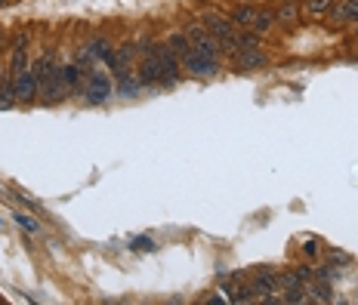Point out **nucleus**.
<instances>
[{
	"label": "nucleus",
	"instance_id": "f257e3e1",
	"mask_svg": "<svg viewBox=\"0 0 358 305\" xmlns=\"http://www.w3.org/2000/svg\"><path fill=\"white\" fill-rule=\"evenodd\" d=\"M31 68L37 71V77H41V96L47 102H59L69 96V87H65V77H62V65H59L53 50H43L31 62Z\"/></svg>",
	"mask_w": 358,
	"mask_h": 305
},
{
	"label": "nucleus",
	"instance_id": "f03ea898",
	"mask_svg": "<svg viewBox=\"0 0 358 305\" xmlns=\"http://www.w3.org/2000/svg\"><path fill=\"white\" fill-rule=\"evenodd\" d=\"M139 84L143 87H161V90H167V87H173L176 84V74H170L164 65L158 62V59H152V56H145L143 59V65H139Z\"/></svg>",
	"mask_w": 358,
	"mask_h": 305
},
{
	"label": "nucleus",
	"instance_id": "7ed1b4c3",
	"mask_svg": "<svg viewBox=\"0 0 358 305\" xmlns=\"http://www.w3.org/2000/svg\"><path fill=\"white\" fill-rule=\"evenodd\" d=\"M78 62L84 65L87 71H90V65H93V62H106L108 71H115L117 68V50L111 47L106 37H96V40H90L87 47H84V56H80Z\"/></svg>",
	"mask_w": 358,
	"mask_h": 305
},
{
	"label": "nucleus",
	"instance_id": "20e7f679",
	"mask_svg": "<svg viewBox=\"0 0 358 305\" xmlns=\"http://www.w3.org/2000/svg\"><path fill=\"white\" fill-rule=\"evenodd\" d=\"M204 28L216 37V43H220V50H226V53H235L238 50V31H235V22L232 19H222V16H204Z\"/></svg>",
	"mask_w": 358,
	"mask_h": 305
},
{
	"label": "nucleus",
	"instance_id": "39448f33",
	"mask_svg": "<svg viewBox=\"0 0 358 305\" xmlns=\"http://www.w3.org/2000/svg\"><path fill=\"white\" fill-rule=\"evenodd\" d=\"M84 80H87L84 96H87V102H93V105H99V102H106V99H111V96H115V84H111L108 74L90 71Z\"/></svg>",
	"mask_w": 358,
	"mask_h": 305
},
{
	"label": "nucleus",
	"instance_id": "423d86ee",
	"mask_svg": "<svg viewBox=\"0 0 358 305\" xmlns=\"http://www.w3.org/2000/svg\"><path fill=\"white\" fill-rule=\"evenodd\" d=\"M250 287H253V299H259V302H278V296H272L275 290H278V274H272L268 269H259L257 274H253Z\"/></svg>",
	"mask_w": 358,
	"mask_h": 305
},
{
	"label": "nucleus",
	"instance_id": "0eeeda50",
	"mask_svg": "<svg viewBox=\"0 0 358 305\" xmlns=\"http://www.w3.org/2000/svg\"><path fill=\"white\" fill-rule=\"evenodd\" d=\"M13 84H16V102H31L41 96V77H37V71L28 65L22 74L13 77Z\"/></svg>",
	"mask_w": 358,
	"mask_h": 305
},
{
	"label": "nucleus",
	"instance_id": "6e6552de",
	"mask_svg": "<svg viewBox=\"0 0 358 305\" xmlns=\"http://www.w3.org/2000/svg\"><path fill=\"white\" fill-rule=\"evenodd\" d=\"M182 68L189 71V74H195V77H207V74H216V71H220V62H213V59L201 56L198 50L192 47L189 53L182 56Z\"/></svg>",
	"mask_w": 358,
	"mask_h": 305
},
{
	"label": "nucleus",
	"instance_id": "1a4fd4ad",
	"mask_svg": "<svg viewBox=\"0 0 358 305\" xmlns=\"http://www.w3.org/2000/svg\"><path fill=\"white\" fill-rule=\"evenodd\" d=\"M232 59H235V65L241 71H257V68H263L266 65V56L259 53V47H238L235 53H232Z\"/></svg>",
	"mask_w": 358,
	"mask_h": 305
},
{
	"label": "nucleus",
	"instance_id": "9d476101",
	"mask_svg": "<svg viewBox=\"0 0 358 305\" xmlns=\"http://www.w3.org/2000/svg\"><path fill=\"white\" fill-rule=\"evenodd\" d=\"M115 77H117V87H115L117 96H136L139 90H143L139 77H130V71H115Z\"/></svg>",
	"mask_w": 358,
	"mask_h": 305
},
{
	"label": "nucleus",
	"instance_id": "9b49d317",
	"mask_svg": "<svg viewBox=\"0 0 358 305\" xmlns=\"http://www.w3.org/2000/svg\"><path fill=\"white\" fill-rule=\"evenodd\" d=\"M87 68L80 62H71V65H62V77H65V87H69V93L71 90H80V77H87Z\"/></svg>",
	"mask_w": 358,
	"mask_h": 305
},
{
	"label": "nucleus",
	"instance_id": "f8f14e48",
	"mask_svg": "<svg viewBox=\"0 0 358 305\" xmlns=\"http://www.w3.org/2000/svg\"><path fill=\"white\" fill-rule=\"evenodd\" d=\"M167 47L173 50V56L182 62V56L192 50V40H189V34H185V31H173V34H170V40H167Z\"/></svg>",
	"mask_w": 358,
	"mask_h": 305
},
{
	"label": "nucleus",
	"instance_id": "ddd939ff",
	"mask_svg": "<svg viewBox=\"0 0 358 305\" xmlns=\"http://www.w3.org/2000/svg\"><path fill=\"white\" fill-rule=\"evenodd\" d=\"M257 6H250V3H244V6H238V10L232 13V22L235 25H241V28H250L253 25V19H257Z\"/></svg>",
	"mask_w": 358,
	"mask_h": 305
},
{
	"label": "nucleus",
	"instance_id": "4468645a",
	"mask_svg": "<svg viewBox=\"0 0 358 305\" xmlns=\"http://www.w3.org/2000/svg\"><path fill=\"white\" fill-rule=\"evenodd\" d=\"M337 19L340 22H358V0H343L337 6Z\"/></svg>",
	"mask_w": 358,
	"mask_h": 305
},
{
	"label": "nucleus",
	"instance_id": "2eb2a0df",
	"mask_svg": "<svg viewBox=\"0 0 358 305\" xmlns=\"http://www.w3.org/2000/svg\"><path fill=\"white\" fill-rule=\"evenodd\" d=\"M275 25V13H257V19H253V31L257 34H263V31H268V28Z\"/></svg>",
	"mask_w": 358,
	"mask_h": 305
},
{
	"label": "nucleus",
	"instance_id": "dca6fc26",
	"mask_svg": "<svg viewBox=\"0 0 358 305\" xmlns=\"http://www.w3.org/2000/svg\"><path fill=\"white\" fill-rule=\"evenodd\" d=\"M334 10V0H309V13L312 16H324Z\"/></svg>",
	"mask_w": 358,
	"mask_h": 305
},
{
	"label": "nucleus",
	"instance_id": "f3484780",
	"mask_svg": "<svg viewBox=\"0 0 358 305\" xmlns=\"http://www.w3.org/2000/svg\"><path fill=\"white\" fill-rule=\"evenodd\" d=\"M238 47H259V34L257 31H253V28H248V31H241V34H238Z\"/></svg>",
	"mask_w": 358,
	"mask_h": 305
},
{
	"label": "nucleus",
	"instance_id": "a211bd4d",
	"mask_svg": "<svg viewBox=\"0 0 358 305\" xmlns=\"http://www.w3.org/2000/svg\"><path fill=\"white\" fill-rule=\"evenodd\" d=\"M296 16H300V10H296V6H281V10L275 13V22H294Z\"/></svg>",
	"mask_w": 358,
	"mask_h": 305
},
{
	"label": "nucleus",
	"instance_id": "6ab92c4d",
	"mask_svg": "<svg viewBox=\"0 0 358 305\" xmlns=\"http://www.w3.org/2000/svg\"><path fill=\"white\" fill-rule=\"evenodd\" d=\"M16 222L25 228V232H37V228H41V225H37V219H31L28 213H16Z\"/></svg>",
	"mask_w": 358,
	"mask_h": 305
},
{
	"label": "nucleus",
	"instance_id": "aec40b11",
	"mask_svg": "<svg viewBox=\"0 0 358 305\" xmlns=\"http://www.w3.org/2000/svg\"><path fill=\"white\" fill-rule=\"evenodd\" d=\"M130 247H136V250H152V241H148V237H136V241H130Z\"/></svg>",
	"mask_w": 358,
	"mask_h": 305
},
{
	"label": "nucleus",
	"instance_id": "412c9836",
	"mask_svg": "<svg viewBox=\"0 0 358 305\" xmlns=\"http://www.w3.org/2000/svg\"><path fill=\"white\" fill-rule=\"evenodd\" d=\"M3 3H6V0H0V6H3Z\"/></svg>",
	"mask_w": 358,
	"mask_h": 305
}]
</instances>
